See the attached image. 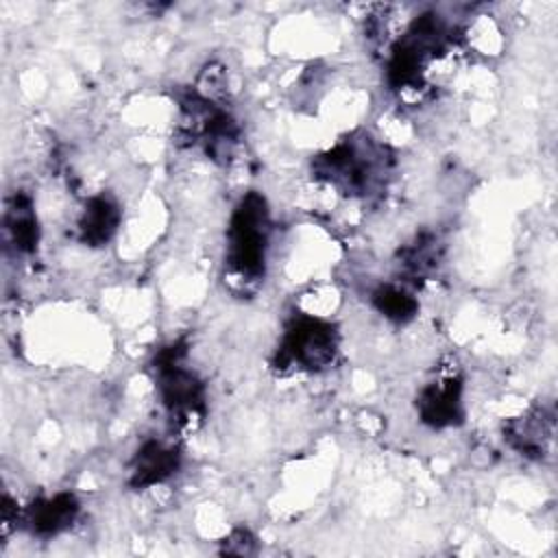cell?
I'll return each instance as SVG.
<instances>
[{
	"mask_svg": "<svg viewBox=\"0 0 558 558\" xmlns=\"http://www.w3.org/2000/svg\"><path fill=\"white\" fill-rule=\"evenodd\" d=\"M270 242V214L259 192L244 194L231 211L227 227L225 264L240 281H257L266 272Z\"/></svg>",
	"mask_w": 558,
	"mask_h": 558,
	"instance_id": "6da1fadb",
	"label": "cell"
},
{
	"mask_svg": "<svg viewBox=\"0 0 558 558\" xmlns=\"http://www.w3.org/2000/svg\"><path fill=\"white\" fill-rule=\"evenodd\" d=\"M386 148L368 137L342 140L314 161V172L344 194L366 196L384 183L388 172Z\"/></svg>",
	"mask_w": 558,
	"mask_h": 558,
	"instance_id": "7a4b0ae2",
	"label": "cell"
},
{
	"mask_svg": "<svg viewBox=\"0 0 558 558\" xmlns=\"http://www.w3.org/2000/svg\"><path fill=\"white\" fill-rule=\"evenodd\" d=\"M155 381L161 405L177 425H192L205 416V386L198 375L185 366V347L172 342L155 357Z\"/></svg>",
	"mask_w": 558,
	"mask_h": 558,
	"instance_id": "3957f363",
	"label": "cell"
},
{
	"mask_svg": "<svg viewBox=\"0 0 558 558\" xmlns=\"http://www.w3.org/2000/svg\"><path fill=\"white\" fill-rule=\"evenodd\" d=\"M338 353V331L329 320L316 316H296L288 323L279 349V368L320 371L331 366Z\"/></svg>",
	"mask_w": 558,
	"mask_h": 558,
	"instance_id": "277c9868",
	"label": "cell"
},
{
	"mask_svg": "<svg viewBox=\"0 0 558 558\" xmlns=\"http://www.w3.org/2000/svg\"><path fill=\"white\" fill-rule=\"evenodd\" d=\"M464 388L458 375L425 384L416 397V414L432 429L456 427L464 418Z\"/></svg>",
	"mask_w": 558,
	"mask_h": 558,
	"instance_id": "5b68a950",
	"label": "cell"
},
{
	"mask_svg": "<svg viewBox=\"0 0 558 558\" xmlns=\"http://www.w3.org/2000/svg\"><path fill=\"white\" fill-rule=\"evenodd\" d=\"M78 510H81V504L76 495L63 490V493H54L50 497H37L35 501H31L22 512V521L33 536L50 538L70 530L78 517Z\"/></svg>",
	"mask_w": 558,
	"mask_h": 558,
	"instance_id": "8992f818",
	"label": "cell"
},
{
	"mask_svg": "<svg viewBox=\"0 0 558 558\" xmlns=\"http://www.w3.org/2000/svg\"><path fill=\"white\" fill-rule=\"evenodd\" d=\"M179 464H181V453L174 445L155 440V438L144 440L131 460L129 484L135 490L150 488L172 477Z\"/></svg>",
	"mask_w": 558,
	"mask_h": 558,
	"instance_id": "52a82bcc",
	"label": "cell"
},
{
	"mask_svg": "<svg viewBox=\"0 0 558 558\" xmlns=\"http://www.w3.org/2000/svg\"><path fill=\"white\" fill-rule=\"evenodd\" d=\"M120 205L109 194L89 196L76 220L78 240L87 246H105L120 225Z\"/></svg>",
	"mask_w": 558,
	"mask_h": 558,
	"instance_id": "ba28073f",
	"label": "cell"
},
{
	"mask_svg": "<svg viewBox=\"0 0 558 558\" xmlns=\"http://www.w3.org/2000/svg\"><path fill=\"white\" fill-rule=\"evenodd\" d=\"M4 233L17 253H33L39 244V225L33 198L15 192L4 205Z\"/></svg>",
	"mask_w": 558,
	"mask_h": 558,
	"instance_id": "9c48e42d",
	"label": "cell"
},
{
	"mask_svg": "<svg viewBox=\"0 0 558 558\" xmlns=\"http://www.w3.org/2000/svg\"><path fill=\"white\" fill-rule=\"evenodd\" d=\"M554 418L545 410H532L525 416H519L508 423L506 440L517 449L521 456L543 458L547 442L551 440Z\"/></svg>",
	"mask_w": 558,
	"mask_h": 558,
	"instance_id": "30bf717a",
	"label": "cell"
},
{
	"mask_svg": "<svg viewBox=\"0 0 558 558\" xmlns=\"http://www.w3.org/2000/svg\"><path fill=\"white\" fill-rule=\"evenodd\" d=\"M371 303L384 318L397 325L412 320L418 312V301L414 294L399 283H379L371 292Z\"/></svg>",
	"mask_w": 558,
	"mask_h": 558,
	"instance_id": "8fae6325",
	"label": "cell"
}]
</instances>
